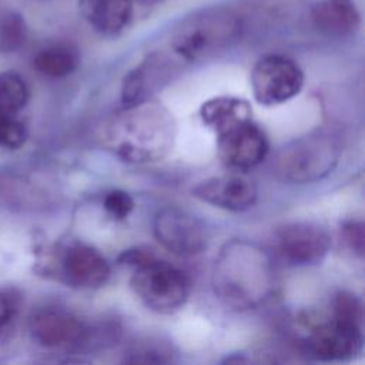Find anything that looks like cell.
<instances>
[{
	"instance_id": "6da1fadb",
	"label": "cell",
	"mask_w": 365,
	"mask_h": 365,
	"mask_svg": "<svg viewBox=\"0 0 365 365\" xmlns=\"http://www.w3.org/2000/svg\"><path fill=\"white\" fill-rule=\"evenodd\" d=\"M212 287L215 295L232 308L258 307L274 288V269L268 254L248 241L227 242L215 258Z\"/></svg>"
},
{
	"instance_id": "7a4b0ae2",
	"label": "cell",
	"mask_w": 365,
	"mask_h": 365,
	"mask_svg": "<svg viewBox=\"0 0 365 365\" xmlns=\"http://www.w3.org/2000/svg\"><path fill=\"white\" fill-rule=\"evenodd\" d=\"M175 124L161 104L140 101L124 107L103 133V141L117 157L130 163L155 161L173 145Z\"/></svg>"
},
{
	"instance_id": "3957f363",
	"label": "cell",
	"mask_w": 365,
	"mask_h": 365,
	"mask_svg": "<svg viewBox=\"0 0 365 365\" xmlns=\"http://www.w3.org/2000/svg\"><path fill=\"white\" fill-rule=\"evenodd\" d=\"M339 141L328 133H315L282 147L274 161L278 178L287 182L305 184L324 178L341 157Z\"/></svg>"
},
{
	"instance_id": "277c9868",
	"label": "cell",
	"mask_w": 365,
	"mask_h": 365,
	"mask_svg": "<svg viewBox=\"0 0 365 365\" xmlns=\"http://www.w3.org/2000/svg\"><path fill=\"white\" fill-rule=\"evenodd\" d=\"M130 284L138 299L158 314H173L182 308L191 288L181 269L154 255L133 267Z\"/></svg>"
},
{
	"instance_id": "5b68a950",
	"label": "cell",
	"mask_w": 365,
	"mask_h": 365,
	"mask_svg": "<svg viewBox=\"0 0 365 365\" xmlns=\"http://www.w3.org/2000/svg\"><path fill=\"white\" fill-rule=\"evenodd\" d=\"M304 86L301 67L289 57L268 54L261 57L251 71L254 98L262 106H278L295 97Z\"/></svg>"
},
{
	"instance_id": "8992f818",
	"label": "cell",
	"mask_w": 365,
	"mask_h": 365,
	"mask_svg": "<svg viewBox=\"0 0 365 365\" xmlns=\"http://www.w3.org/2000/svg\"><path fill=\"white\" fill-rule=\"evenodd\" d=\"M157 241L170 252L180 257L197 255L207 247V228L191 212L167 207L160 210L153 222Z\"/></svg>"
},
{
	"instance_id": "52a82bcc",
	"label": "cell",
	"mask_w": 365,
	"mask_h": 365,
	"mask_svg": "<svg viewBox=\"0 0 365 365\" xmlns=\"http://www.w3.org/2000/svg\"><path fill=\"white\" fill-rule=\"evenodd\" d=\"M362 327L332 319L317 327L302 342L307 356L318 361H346L362 351Z\"/></svg>"
},
{
	"instance_id": "ba28073f",
	"label": "cell",
	"mask_w": 365,
	"mask_h": 365,
	"mask_svg": "<svg viewBox=\"0 0 365 365\" xmlns=\"http://www.w3.org/2000/svg\"><path fill=\"white\" fill-rule=\"evenodd\" d=\"M29 332L44 348H67L87 338L86 325L70 311L58 307H40L29 317Z\"/></svg>"
},
{
	"instance_id": "9c48e42d",
	"label": "cell",
	"mask_w": 365,
	"mask_h": 365,
	"mask_svg": "<svg viewBox=\"0 0 365 365\" xmlns=\"http://www.w3.org/2000/svg\"><path fill=\"white\" fill-rule=\"evenodd\" d=\"M281 254L297 265H314L321 262L331 248L328 231L315 224L297 221L282 225L277 231Z\"/></svg>"
},
{
	"instance_id": "30bf717a",
	"label": "cell",
	"mask_w": 365,
	"mask_h": 365,
	"mask_svg": "<svg viewBox=\"0 0 365 365\" xmlns=\"http://www.w3.org/2000/svg\"><path fill=\"white\" fill-rule=\"evenodd\" d=\"M218 155L234 170H250L258 165L268 153V141L262 130L248 121L217 137Z\"/></svg>"
},
{
	"instance_id": "8fae6325",
	"label": "cell",
	"mask_w": 365,
	"mask_h": 365,
	"mask_svg": "<svg viewBox=\"0 0 365 365\" xmlns=\"http://www.w3.org/2000/svg\"><path fill=\"white\" fill-rule=\"evenodd\" d=\"M192 195L200 201L228 211H245L258 197L255 184L242 175L230 174L210 177L192 188Z\"/></svg>"
},
{
	"instance_id": "7c38bea8",
	"label": "cell",
	"mask_w": 365,
	"mask_h": 365,
	"mask_svg": "<svg viewBox=\"0 0 365 365\" xmlns=\"http://www.w3.org/2000/svg\"><path fill=\"white\" fill-rule=\"evenodd\" d=\"M237 33L231 20L207 19L182 29L171 41V47L185 61H194L212 48L227 43Z\"/></svg>"
},
{
	"instance_id": "4fadbf2b",
	"label": "cell",
	"mask_w": 365,
	"mask_h": 365,
	"mask_svg": "<svg viewBox=\"0 0 365 365\" xmlns=\"http://www.w3.org/2000/svg\"><path fill=\"white\" fill-rule=\"evenodd\" d=\"M61 274L66 282L76 288L96 289L107 282L110 265L93 247L73 244L61 257Z\"/></svg>"
},
{
	"instance_id": "5bb4252c",
	"label": "cell",
	"mask_w": 365,
	"mask_h": 365,
	"mask_svg": "<svg viewBox=\"0 0 365 365\" xmlns=\"http://www.w3.org/2000/svg\"><path fill=\"white\" fill-rule=\"evenodd\" d=\"M78 11L97 33L115 37L131 23L134 0H78Z\"/></svg>"
},
{
	"instance_id": "9a60e30c",
	"label": "cell",
	"mask_w": 365,
	"mask_h": 365,
	"mask_svg": "<svg viewBox=\"0 0 365 365\" xmlns=\"http://www.w3.org/2000/svg\"><path fill=\"white\" fill-rule=\"evenodd\" d=\"M311 21L322 34L346 37L361 24V14L354 0H319L311 9Z\"/></svg>"
},
{
	"instance_id": "2e32d148",
	"label": "cell",
	"mask_w": 365,
	"mask_h": 365,
	"mask_svg": "<svg viewBox=\"0 0 365 365\" xmlns=\"http://www.w3.org/2000/svg\"><path fill=\"white\" fill-rule=\"evenodd\" d=\"M200 114L202 123L211 128L217 137L252 121L250 104L245 100L228 96L207 100L201 106Z\"/></svg>"
},
{
	"instance_id": "e0dca14e",
	"label": "cell",
	"mask_w": 365,
	"mask_h": 365,
	"mask_svg": "<svg viewBox=\"0 0 365 365\" xmlns=\"http://www.w3.org/2000/svg\"><path fill=\"white\" fill-rule=\"evenodd\" d=\"M34 68L50 78H61L71 74L78 66V54L68 44H51L41 48L33 60Z\"/></svg>"
},
{
	"instance_id": "ac0fdd59",
	"label": "cell",
	"mask_w": 365,
	"mask_h": 365,
	"mask_svg": "<svg viewBox=\"0 0 365 365\" xmlns=\"http://www.w3.org/2000/svg\"><path fill=\"white\" fill-rule=\"evenodd\" d=\"M23 309V294L14 285L0 287V346L9 344L17 329Z\"/></svg>"
},
{
	"instance_id": "d6986e66",
	"label": "cell",
	"mask_w": 365,
	"mask_h": 365,
	"mask_svg": "<svg viewBox=\"0 0 365 365\" xmlns=\"http://www.w3.org/2000/svg\"><path fill=\"white\" fill-rule=\"evenodd\" d=\"M29 97V87L19 73L0 71V113H17L27 104Z\"/></svg>"
},
{
	"instance_id": "ffe728a7",
	"label": "cell",
	"mask_w": 365,
	"mask_h": 365,
	"mask_svg": "<svg viewBox=\"0 0 365 365\" xmlns=\"http://www.w3.org/2000/svg\"><path fill=\"white\" fill-rule=\"evenodd\" d=\"M29 29L19 11H7L0 16V54L21 48L27 40Z\"/></svg>"
},
{
	"instance_id": "44dd1931",
	"label": "cell",
	"mask_w": 365,
	"mask_h": 365,
	"mask_svg": "<svg viewBox=\"0 0 365 365\" xmlns=\"http://www.w3.org/2000/svg\"><path fill=\"white\" fill-rule=\"evenodd\" d=\"M27 140V130L14 114L0 113V147L9 150L20 148Z\"/></svg>"
},
{
	"instance_id": "7402d4cb",
	"label": "cell",
	"mask_w": 365,
	"mask_h": 365,
	"mask_svg": "<svg viewBox=\"0 0 365 365\" xmlns=\"http://www.w3.org/2000/svg\"><path fill=\"white\" fill-rule=\"evenodd\" d=\"M147 74L144 67H135L123 80L121 87V100L124 107L134 106L144 100L145 96V87H147Z\"/></svg>"
},
{
	"instance_id": "603a6c76",
	"label": "cell",
	"mask_w": 365,
	"mask_h": 365,
	"mask_svg": "<svg viewBox=\"0 0 365 365\" xmlns=\"http://www.w3.org/2000/svg\"><path fill=\"white\" fill-rule=\"evenodd\" d=\"M334 318L362 327V305L359 299L349 292H339L334 304Z\"/></svg>"
},
{
	"instance_id": "cb8c5ba5",
	"label": "cell",
	"mask_w": 365,
	"mask_h": 365,
	"mask_svg": "<svg viewBox=\"0 0 365 365\" xmlns=\"http://www.w3.org/2000/svg\"><path fill=\"white\" fill-rule=\"evenodd\" d=\"M106 211L115 220H124L130 215L134 208V201L131 195L121 190H113L104 197Z\"/></svg>"
},
{
	"instance_id": "d4e9b609",
	"label": "cell",
	"mask_w": 365,
	"mask_h": 365,
	"mask_svg": "<svg viewBox=\"0 0 365 365\" xmlns=\"http://www.w3.org/2000/svg\"><path fill=\"white\" fill-rule=\"evenodd\" d=\"M342 231H344V238H345V242L348 244V247L354 252H356L359 257H362L364 255V240H365L364 224L359 221H351L344 225Z\"/></svg>"
},
{
	"instance_id": "484cf974",
	"label": "cell",
	"mask_w": 365,
	"mask_h": 365,
	"mask_svg": "<svg viewBox=\"0 0 365 365\" xmlns=\"http://www.w3.org/2000/svg\"><path fill=\"white\" fill-rule=\"evenodd\" d=\"M134 1H137V3H140V4L151 6V4H157V3H160V1H163V0H134Z\"/></svg>"
}]
</instances>
